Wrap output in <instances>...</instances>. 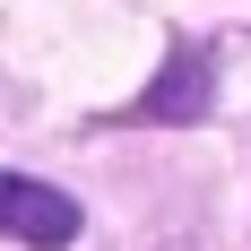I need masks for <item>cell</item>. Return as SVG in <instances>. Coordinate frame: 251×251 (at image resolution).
<instances>
[{"instance_id": "6da1fadb", "label": "cell", "mask_w": 251, "mask_h": 251, "mask_svg": "<svg viewBox=\"0 0 251 251\" xmlns=\"http://www.w3.org/2000/svg\"><path fill=\"white\" fill-rule=\"evenodd\" d=\"M0 234H18L35 251H61L78 234V200L52 191V182H26V174H0Z\"/></svg>"}]
</instances>
